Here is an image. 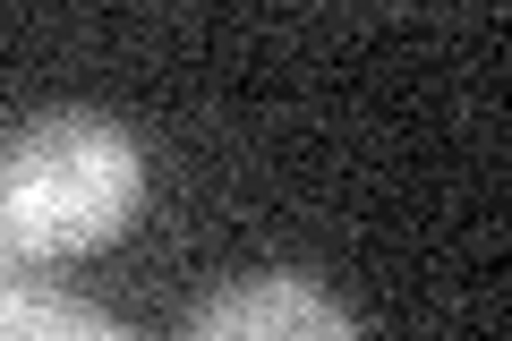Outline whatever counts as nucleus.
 <instances>
[{"label": "nucleus", "instance_id": "20e7f679", "mask_svg": "<svg viewBox=\"0 0 512 341\" xmlns=\"http://www.w3.org/2000/svg\"><path fill=\"white\" fill-rule=\"evenodd\" d=\"M18 282H26V256H18V239L0 231V290H18Z\"/></svg>", "mask_w": 512, "mask_h": 341}, {"label": "nucleus", "instance_id": "7ed1b4c3", "mask_svg": "<svg viewBox=\"0 0 512 341\" xmlns=\"http://www.w3.org/2000/svg\"><path fill=\"white\" fill-rule=\"evenodd\" d=\"M0 341H128L111 316H94L86 299H69V290H0Z\"/></svg>", "mask_w": 512, "mask_h": 341}, {"label": "nucleus", "instance_id": "f257e3e1", "mask_svg": "<svg viewBox=\"0 0 512 341\" xmlns=\"http://www.w3.org/2000/svg\"><path fill=\"white\" fill-rule=\"evenodd\" d=\"M146 197V162L137 137L94 111H52L35 120L9 162H0V231L18 239L26 265H52V256H86L103 239H120L137 222Z\"/></svg>", "mask_w": 512, "mask_h": 341}, {"label": "nucleus", "instance_id": "f03ea898", "mask_svg": "<svg viewBox=\"0 0 512 341\" xmlns=\"http://www.w3.org/2000/svg\"><path fill=\"white\" fill-rule=\"evenodd\" d=\"M180 341H359V324L308 273H256V282L214 290L180 324Z\"/></svg>", "mask_w": 512, "mask_h": 341}]
</instances>
